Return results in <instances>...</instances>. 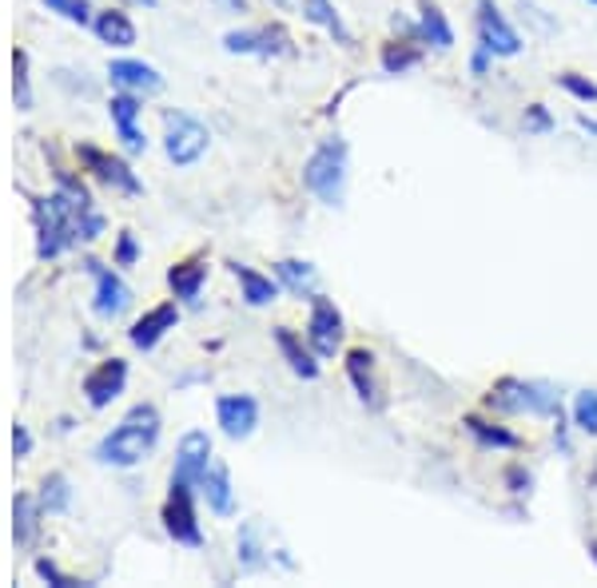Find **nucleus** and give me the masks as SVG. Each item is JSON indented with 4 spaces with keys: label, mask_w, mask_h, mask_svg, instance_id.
<instances>
[{
    "label": "nucleus",
    "mask_w": 597,
    "mask_h": 588,
    "mask_svg": "<svg viewBox=\"0 0 597 588\" xmlns=\"http://www.w3.org/2000/svg\"><path fill=\"white\" fill-rule=\"evenodd\" d=\"M32 223H37L40 262L56 259L76 243H92L104 235V215L96 212L89 187L72 179L69 172H56V192L32 203Z\"/></svg>",
    "instance_id": "obj_1"
},
{
    "label": "nucleus",
    "mask_w": 597,
    "mask_h": 588,
    "mask_svg": "<svg viewBox=\"0 0 597 588\" xmlns=\"http://www.w3.org/2000/svg\"><path fill=\"white\" fill-rule=\"evenodd\" d=\"M159 442V410L156 405H132L124 414V422L112 430V434H104L96 442V462L100 465H112V470H132V465L147 462V454L156 450Z\"/></svg>",
    "instance_id": "obj_2"
},
{
    "label": "nucleus",
    "mask_w": 597,
    "mask_h": 588,
    "mask_svg": "<svg viewBox=\"0 0 597 588\" xmlns=\"http://www.w3.org/2000/svg\"><path fill=\"white\" fill-rule=\"evenodd\" d=\"M486 410L506 417H558L562 414V398L549 382H526V378H498L486 394Z\"/></svg>",
    "instance_id": "obj_3"
},
{
    "label": "nucleus",
    "mask_w": 597,
    "mask_h": 588,
    "mask_svg": "<svg viewBox=\"0 0 597 588\" xmlns=\"http://www.w3.org/2000/svg\"><path fill=\"white\" fill-rule=\"evenodd\" d=\"M303 187L323 203V207H343L347 199V140L331 135L307 155Z\"/></svg>",
    "instance_id": "obj_4"
},
{
    "label": "nucleus",
    "mask_w": 597,
    "mask_h": 588,
    "mask_svg": "<svg viewBox=\"0 0 597 588\" xmlns=\"http://www.w3.org/2000/svg\"><path fill=\"white\" fill-rule=\"evenodd\" d=\"M207 144H212V132L199 124L196 116L187 112H164V155L167 164L192 167L204 159Z\"/></svg>",
    "instance_id": "obj_5"
},
{
    "label": "nucleus",
    "mask_w": 597,
    "mask_h": 588,
    "mask_svg": "<svg viewBox=\"0 0 597 588\" xmlns=\"http://www.w3.org/2000/svg\"><path fill=\"white\" fill-rule=\"evenodd\" d=\"M159 522H164V533L176 540V545L199 549V545H204V529H199V517H196V485L172 477V489H167Z\"/></svg>",
    "instance_id": "obj_6"
},
{
    "label": "nucleus",
    "mask_w": 597,
    "mask_h": 588,
    "mask_svg": "<svg viewBox=\"0 0 597 588\" xmlns=\"http://www.w3.org/2000/svg\"><path fill=\"white\" fill-rule=\"evenodd\" d=\"M343 334H347V322H343V310L334 307L327 295H315L311 299V319H307V347L319 354V362L339 354L343 347Z\"/></svg>",
    "instance_id": "obj_7"
},
{
    "label": "nucleus",
    "mask_w": 597,
    "mask_h": 588,
    "mask_svg": "<svg viewBox=\"0 0 597 588\" xmlns=\"http://www.w3.org/2000/svg\"><path fill=\"white\" fill-rule=\"evenodd\" d=\"M474 24H478V44L494 60H514L522 52L518 29L509 24L506 12H502L494 0H478V17H474Z\"/></svg>",
    "instance_id": "obj_8"
},
{
    "label": "nucleus",
    "mask_w": 597,
    "mask_h": 588,
    "mask_svg": "<svg viewBox=\"0 0 597 588\" xmlns=\"http://www.w3.org/2000/svg\"><path fill=\"white\" fill-rule=\"evenodd\" d=\"M76 155H80V164L89 167V172L96 175L104 187H112V192H120V195H140V192H144V184L136 179V172H132V167H127V159H120V155L100 152V147H92V144H80Z\"/></svg>",
    "instance_id": "obj_9"
},
{
    "label": "nucleus",
    "mask_w": 597,
    "mask_h": 588,
    "mask_svg": "<svg viewBox=\"0 0 597 588\" xmlns=\"http://www.w3.org/2000/svg\"><path fill=\"white\" fill-rule=\"evenodd\" d=\"M224 49L231 56H284L291 49L284 24H259V29H236L224 37Z\"/></svg>",
    "instance_id": "obj_10"
},
{
    "label": "nucleus",
    "mask_w": 597,
    "mask_h": 588,
    "mask_svg": "<svg viewBox=\"0 0 597 588\" xmlns=\"http://www.w3.org/2000/svg\"><path fill=\"white\" fill-rule=\"evenodd\" d=\"M89 270H92V279H96V299H92L96 319H104V322L124 319L127 307H132V287L120 279L116 270L104 267V262H96V259H89Z\"/></svg>",
    "instance_id": "obj_11"
},
{
    "label": "nucleus",
    "mask_w": 597,
    "mask_h": 588,
    "mask_svg": "<svg viewBox=\"0 0 597 588\" xmlns=\"http://www.w3.org/2000/svg\"><path fill=\"white\" fill-rule=\"evenodd\" d=\"M216 422L231 442H244L259 425V402L251 394H224L216 402Z\"/></svg>",
    "instance_id": "obj_12"
},
{
    "label": "nucleus",
    "mask_w": 597,
    "mask_h": 588,
    "mask_svg": "<svg viewBox=\"0 0 597 588\" xmlns=\"http://www.w3.org/2000/svg\"><path fill=\"white\" fill-rule=\"evenodd\" d=\"M127 386V362L124 358H104L89 378H84V394L92 410H109Z\"/></svg>",
    "instance_id": "obj_13"
},
{
    "label": "nucleus",
    "mask_w": 597,
    "mask_h": 588,
    "mask_svg": "<svg viewBox=\"0 0 597 588\" xmlns=\"http://www.w3.org/2000/svg\"><path fill=\"white\" fill-rule=\"evenodd\" d=\"M140 100L144 96H132V92H120V96H112L109 104V116H112V127H116L120 144H124L127 155H140L147 152V135L140 132Z\"/></svg>",
    "instance_id": "obj_14"
},
{
    "label": "nucleus",
    "mask_w": 597,
    "mask_h": 588,
    "mask_svg": "<svg viewBox=\"0 0 597 588\" xmlns=\"http://www.w3.org/2000/svg\"><path fill=\"white\" fill-rule=\"evenodd\" d=\"M207 465H212V437H207L204 430H192V434L179 437V445H176V470H172V477H179V482L196 485V489H199Z\"/></svg>",
    "instance_id": "obj_15"
},
{
    "label": "nucleus",
    "mask_w": 597,
    "mask_h": 588,
    "mask_svg": "<svg viewBox=\"0 0 597 588\" xmlns=\"http://www.w3.org/2000/svg\"><path fill=\"white\" fill-rule=\"evenodd\" d=\"M179 322V307L176 302H159V307H152L144 314V319L132 322V330H127V342L136 350H156L159 342H164L172 330H176Z\"/></svg>",
    "instance_id": "obj_16"
},
{
    "label": "nucleus",
    "mask_w": 597,
    "mask_h": 588,
    "mask_svg": "<svg viewBox=\"0 0 597 588\" xmlns=\"http://www.w3.org/2000/svg\"><path fill=\"white\" fill-rule=\"evenodd\" d=\"M109 80L120 92H132V96H156V92H164V76L152 64H144V60H112Z\"/></svg>",
    "instance_id": "obj_17"
},
{
    "label": "nucleus",
    "mask_w": 597,
    "mask_h": 588,
    "mask_svg": "<svg viewBox=\"0 0 597 588\" xmlns=\"http://www.w3.org/2000/svg\"><path fill=\"white\" fill-rule=\"evenodd\" d=\"M275 347H279V354H284V362L291 367L295 378H303V382L319 378V354L311 347H303V338L295 334V330L275 327Z\"/></svg>",
    "instance_id": "obj_18"
},
{
    "label": "nucleus",
    "mask_w": 597,
    "mask_h": 588,
    "mask_svg": "<svg viewBox=\"0 0 597 588\" xmlns=\"http://www.w3.org/2000/svg\"><path fill=\"white\" fill-rule=\"evenodd\" d=\"M199 493H204L207 509L216 513V517H231L236 513V489H231V473L227 465L212 462L204 473V482H199Z\"/></svg>",
    "instance_id": "obj_19"
},
{
    "label": "nucleus",
    "mask_w": 597,
    "mask_h": 588,
    "mask_svg": "<svg viewBox=\"0 0 597 588\" xmlns=\"http://www.w3.org/2000/svg\"><path fill=\"white\" fill-rule=\"evenodd\" d=\"M231 275L239 279V299L247 307H267V302L279 299V279H271L264 270L247 267V262H231Z\"/></svg>",
    "instance_id": "obj_20"
},
{
    "label": "nucleus",
    "mask_w": 597,
    "mask_h": 588,
    "mask_svg": "<svg viewBox=\"0 0 597 588\" xmlns=\"http://www.w3.org/2000/svg\"><path fill=\"white\" fill-rule=\"evenodd\" d=\"M92 29H96L100 44H109V49H132V44H136V24L120 9L96 12V17H92Z\"/></svg>",
    "instance_id": "obj_21"
},
{
    "label": "nucleus",
    "mask_w": 597,
    "mask_h": 588,
    "mask_svg": "<svg viewBox=\"0 0 597 588\" xmlns=\"http://www.w3.org/2000/svg\"><path fill=\"white\" fill-rule=\"evenodd\" d=\"M422 49H426V44L414 37H399V40H391V44H382V52H379L382 72H387V76H406L411 68L422 64Z\"/></svg>",
    "instance_id": "obj_22"
},
{
    "label": "nucleus",
    "mask_w": 597,
    "mask_h": 588,
    "mask_svg": "<svg viewBox=\"0 0 597 588\" xmlns=\"http://www.w3.org/2000/svg\"><path fill=\"white\" fill-rule=\"evenodd\" d=\"M347 378H351L359 402H367V405L379 402V386H374V354L367 347L347 350Z\"/></svg>",
    "instance_id": "obj_23"
},
{
    "label": "nucleus",
    "mask_w": 597,
    "mask_h": 588,
    "mask_svg": "<svg viewBox=\"0 0 597 588\" xmlns=\"http://www.w3.org/2000/svg\"><path fill=\"white\" fill-rule=\"evenodd\" d=\"M204 282H207V262L204 259H184L167 270V287H172V295H176L179 302H196L199 290H204Z\"/></svg>",
    "instance_id": "obj_24"
},
{
    "label": "nucleus",
    "mask_w": 597,
    "mask_h": 588,
    "mask_svg": "<svg viewBox=\"0 0 597 588\" xmlns=\"http://www.w3.org/2000/svg\"><path fill=\"white\" fill-rule=\"evenodd\" d=\"M419 40L422 44H431V49H439V52L454 49L451 20H446V12H442L439 4H431V0H422V9H419Z\"/></svg>",
    "instance_id": "obj_25"
},
{
    "label": "nucleus",
    "mask_w": 597,
    "mask_h": 588,
    "mask_svg": "<svg viewBox=\"0 0 597 588\" xmlns=\"http://www.w3.org/2000/svg\"><path fill=\"white\" fill-rule=\"evenodd\" d=\"M275 279H279V287L291 290L295 299H315V287H319V275L303 259H279L275 262Z\"/></svg>",
    "instance_id": "obj_26"
},
{
    "label": "nucleus",
    "mask_w": 597,
    "mask_h": 588,
    "mask_svg": "<svg viewBox=\"0 0 597 588\" xmlns=\"http://www.w3.org/2000/svg\"><path fill=\"white\" fill-rule=\"evenodd\" d=\"M40 529V502L29 497V493H17V502H12V540H17L20 549H29L32 540H37Z\"/></svg>",
    "instance_id": "obj_27"
},
{
    "label": "nucleus",
    "mask_w": 597,
    "mask_h": 588,
    "mask_svg": "<svg viewBox=\"0 0 597 588\" xmlns=\"http://www.w3.org/2000/svg\"><path fill=\"white\" fill-rule=\"evenodd\" d=\"M466 430H471V437L482 445V450H518L522 437L514 434V430H506V425L498 422H486V417H466Z\"/></svg>",
    "instance_id": "obj_28"
},
{
    "label": "nucleus",
    "mask_w": 597,
    "mask_h": 588,
    "mask_svg": "<svg viewBox=\"0 0 597 588\" xmlns=\"http://www.w3.org/2000/svg\"><path fill=\"white\" fill-rule=\"evenodd\" d=\"M303 20L315 24V29H327L339 44H351V32H347L343 17H339L331 0H303Z\"/></svg>",
    "instance_id": "obj_29"
},
{
    "label": "nucleus",
    "mask_w": 597,
    "mask_h": 588,
    "mask_svg": "<svg viewBox=\"0 0 597 588\" xmlns=\"http://www.w3.org/2000/svg\"><path fill=\"white\" fill-rule=\"evenodd\" d=\"M40 513H69L72 505V482L64 473H49L44 482H40Z\"/></svg>",
    "instance_id": "obj_30"
},
{
    "label": "nucleus",
    "mask_w": 597,
    "mask_h": 588,
    "mask_svg": "<svg viewBox=\"0 0 597 588\" xmlns=\"http://www.w3.org/2000/svg\"><path fill=\"white\" fill-rule=\"evenodd\" d=\"M236 549H239V569H247V572H259L267 565V557H264V529L259 525H244L239 529V540H236Z\"/></svg>",
    "instance_id": "obj_31"
},
{
    "label": "nucleus",
    "mask_w": 597,
    "mask_h": 588,
    "mask_svg": "<svg viewBox=\"0 0 597 588\" xmlns=\"http://www.w3.org/2000/svg\"><path fill=\"white\" fill-rule=\"evenodd\" d=\"M12 100L17 112H32V76H29V52H12Z\"/></svg>",
    "instance_id": "obj_32"
},
{
    "label": "nucleus",
    "mask_w": 597,
    "mask_h": 588,
    "mask_svg": "<svg viewBox=\"0 0 597 588\" xmlns=\"http://www.w3.org/2000/svg\"><path fill=\"white\" fill-rule=\"evenodd\" d=\"M569 417L578 425V434L597 437V390H578L574 405H569Z\"/></svg>",
    "instance_id": "obj_33"
},
{
    "label": "nucleus",
    "mask_w": 597,
    "mask_h": 588,
    "mask_svg": "<svg viewBox=\"0 0 597 588\" xmlns=\"http://www.w3.org/2000/svg\"><path fill=\"white\" fill-rule=\"evenodd\" d=\"M558 87L574 100H581V104H597V84L581 72H558Z\"/></svg>",
    "instance_id": "obj_34"
},
{
    "label": "nucleus",
    "mask_w": 597,
    "mask_h": 588,
    "mask_svg": "<svg viewBox=\"0 0 597 588\" xmlns=\"http://www.w3.org/2000/svg\"><path fill=\"white\" fill-rule=\"evenodd\" d=\"M49 4V12H56V17L72 20V24H92V12H89V0H44Z\"/></svg>",
    "instance_id": "obj_35"
},
{
    "label": "nucleus",
    "mask_w": 597,
    "mask_h": 588,
    "mask_svg": "<svg viewBox=\"0 0 597 588\" xmlns=\"http://www.w3.org/2000/svg\"><path fill=\"white\" fill-rule=\"evenodd\" d=\"M37 577L49 580L52 588H89V580H76V577H69V572H60L56 565H52V560H44V557L37 560Z\"/></svg>",
    "instance_id": "obj_36"
},
{
    "label": "nucleus",
    "mask_w": 597,
    "mask_h": 588,
    "mask_svg": "<svg viewBox=\"0 0 597 588\" xmlns=\"http://www.w3.org/2000/svg\"><path fill=\"white\" fill-rule=\"evenodd\" d=\"M136 259H140V243H136V235L132 231H124L116 239V255H112V267H136Z\"/></svg>",
    "instance_id": "obj_37"
},
{
    "label": "nucleus",
    "mask_w": 597,
    "mask_h": 588,
    "mask_svg": "<svg viewBox=\"0 0 597 588\" xmlns=\"http://www.w3.org/2000/svg\"><path fill=\"white\" fill-rule=\"evenodd\" d=\"M522 124H526V132H538V135L554 132V116H549V112H546L542 104H529L526 116H522Z\"/></svg>",
    "instance_id": "obj_38"
},
{
    "label": "nucleus",
    "mask_w": 597,
    "mask_h": 588,
    "mask_svg": "<svg viewBox=\"0 0 597 588\" xmlns=\"http://www.w3.org/2000/svg\"><path fill=\"white\" fill-rule=\"evenodd\" d=\"M12 454H17V462H24L32 454V434L20 422L12 425Z\"/></svg>",
    "instance_id": "obj_39"
},
{
    "label": "nucleus",
    "mask_w": 597,
    "mask_h": 588,
    "mask_svg": "<svg viewBox=\"0 0 597 588\" xmlns=\"http://www.w3.org/2000/svg\"><path fill=\"white\" fill-rule=\"evenodd\" d=\"M506 482H509V489H514V493H526L529 489V473L522 470V465H514V470H506Z\"/></svg>",
    "instance_id": "obj_40"
},
{
    "label": "nucleus",
    "mask_w": 597,
    "mask_h": 588,
    "mask_svg": "<svg viewBox=\"0 0 597 588\" xmlns=\"http://www.w3.org/2000/svg\"><path fill=\"white\" fill-rule=\"evenodd\" d=\"M490 60H494V56H490V52L478 44V49H474V56H471V72H474V76H478V80L490 72Z\"/></svg>",
    "instance_id": "obj_41"
},
{
    "label": "nucleus",
    "mask_w": 597,
    "mask_h": 588,
    "mask_svg": "<svg viewBox=\"0 0 597 588\" xmlns=\"http://www.w3.org/2000/svg\"><path fill=\"white\" fill-rule=\"evenodd\" d=\"M219 9H227V12H244L247 9V0H216Z\"/></svg>",
    "instance_id": "obj_42"
},
{
    "label": "nucleus",
    "mask_w": 597,
    "mask_h": 588,
    "mask_svg": "<svg viewBox=\"0 0 597 588\" xmlns=\"http://www.w3.org/2000/svg\"><path fill=\"white\" fill-rule=\"evenodd\" d=\"M578 127H581V132H589V135H594V140H597V120H589V116H578Z\"/></svg>",
    "instance_id": "obj_43"
},
{
    "label": "nucleus",
    "mask_w": 597,
    "mask_h": 588,
    "mask_svg": "<svg viewBox=\"0 0 597 588\" xmlns=\"http://www.w3.org/2000/svg\"><path fill=\"white\" fill-rule=\"evenodd\" d=\"M124 4H144V9H156V0H124Z\"/></svg>",
    "instance_id": "obj_44"
},
{
    "label": "nucleus",
    "mask_w": 597,
    "mask_h": 588,
    "mask_svg": "<svg viewBox=\"0 0 597 588\" xmlns=\"http://www.w3.org/2000/svg\"><path fill=\"white\" fill-rule=\"evenodd\" d=\"M589 557H594V565H597V537L589 540Z\"/></svg>",
    "instance_id": "obj_45"
},
{
    "label": "nucleus",
    "mask_w": 597,
    "mask_h": 588,
    "mask_svg": "<svg viewBox=\"0 0 597 588\" xmlns=\"http://www.w3.org/2000/svg\"><path fill=\"white\" fill-rule=\"evenodd\" d=\"M586 4H594V9H597V0H586Z\"/></svg>",
    "instance_id": "obj_46"
}]
</instances>
